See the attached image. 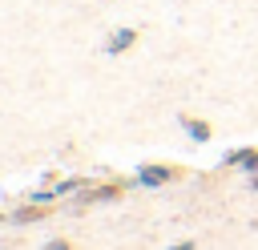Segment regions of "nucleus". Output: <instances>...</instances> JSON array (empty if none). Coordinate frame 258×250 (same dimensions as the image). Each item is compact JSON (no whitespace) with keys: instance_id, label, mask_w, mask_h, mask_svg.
<instances>
[{"instance_id":"obj_1","label":"nucleus","mask_w":258,"mask_h":250,"mask_svg":"<svg viewBox=\"0 0 258 250\" xmlns=\"http://www.w3.org/2000/svg\"><path fill=\"white\" fill-rule=\"evenodd\" d=\"M181 177H185V165H173V161H145V165H137V185H149V190L173 185Z\"/></svg>"},{"instance_id":"obj_2","label":"nucleus","mask_w":258,"mask_h":250,"mask_svg":"<svg viewBox=\"0 0 258 250\" xmlns=\"http://www.w3.org/2000/svg\"><path fill=\"white\" fill-rule=\"evenodd\" d=\"M129 190V181H105V185H93V190H81V206H101V202H117L121 194Z\"/></svg>"},{"instance_id":"obj_3","label":"nucleus","mask_w":258,"mask_h":250,"mask_svg":"<svg viewBox=\"0 0 258 250\" xmlns=\"http://www.w3.org/2000/svg\"><path fill=\"white\" fill-rule=\"evenodd\" d=\"M133 44H137V28H117V32H113V40L105 44V52H109V56H117V52H125V48H133Z\"/></svg>"},{"instance_id":"obj_4","label":"nucleus","mask_w":258,"mask_h":250,"mask_svg":"<svg viewBox=\"0 0 258 250\" xmlns=\"http://www.w3.org/2000/svg\"><path fill=\"white\" fill-rule=\"evenodd\" d=\"M181 129H185L194 141H210V137H214L210 121H202V117H189V113H181Z\"/></svg>"},{"instance_id":"obj_5","label":"nucleus","mask_w":258,"mask_h":250,"mask_svg":"<svg viewBox=\"0 0 258 250\" xmlns=\"http://www.w3.org/2000/svg\"><path fill=\"white\" fill-rule=\"evenodd\" d=\"M44 218H48L44 206H20V210H12V222H44Z\"/></svg>"},{"instance_id":"obj_6","label":"nucleus","mask_w":258,"mask_h":250,"mask_svg":"<svg viewBox=\"0 0 258 250\" xmlns=\"http://www.w3.org/2000/svg\"><path fill=\"white\" fill-rule=\"evenodd\" d=\"M242 169H246L250 177L258 173V149H250V153H246V161H242Z\"/></svg>"},{"instance_id":"obj_7","label":"nucleus","mask_w":258,"mask_h":250,"mask_svg":"<svg viewBox=\"0 0 258 250\" xmlns=\"http://www.w3.org/2000/svg\"><path fill=\"white\" fill-rule=\"evenodd\" d=\"M44 250H77V246H73V242H69V238H52V242H48V246H44Z\"/></svg>"},{"instance_id":"obj_8","label":"nucleus","mask_w":258,"mask_h":250,"mask_svg":"<svg viewBox=\"0 0 258 250\" xmlns=\"http://www.w3.org/2000/svg\"><path fill=\"white\" fill-rule=\"evenodd\" d=\"M173 250H194V242H177V246H173Z\"/></svg>"},{"instance_id":"obj_9","label":"nucleus","mask_w":258,"mask_h":250,"mask_svg":"<svg viewBox=\"0 0 258 250\" xmlns=\"http://www.w3.org/2000/svg\"><path fill=\"white\" fill-rule=\"evenodd\" d=\"M250 190H258V173H254V181H250Z\"/></svg>"}]
</instances>
